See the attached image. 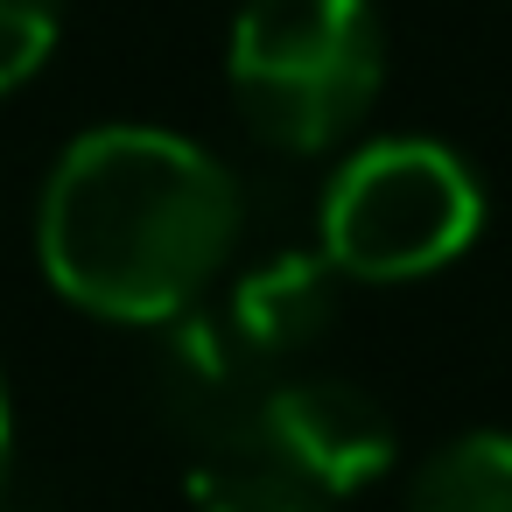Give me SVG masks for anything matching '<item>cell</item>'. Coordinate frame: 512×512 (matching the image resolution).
<instances>
[{"label": "cell", "mask_w": 512, "mask_h": 512, "mask_svg": "<svg viewBox=\"0 0 512 512\" xmlns=\"http://www.w3.org/2000/svg\"><path fill=\"white\" fill-rule=\"evenodd\" d=\"M267 358L232 330V316H176L155 351V407L211 463L246 456L267 407Z\"/></svg>", "instance_id": "5"}, {"label": "cell", "mask_w": 512, "mask_h": 512, "mask_svg": "<svg viewBox=\"0 0 512 512\" xmlns=\"http://www.w3.org/2000/svg\"><path fill=\"white\" fill-rule=\"evenodd\" d=\"M197 512H330V498H316L267 456H225L218 470H204Z\"/></svg>", "instance_id": "8"}, {"label": "cell", "mask_w": 512, "mask_h": 512, "mask_svg": "<svg viewBox=\"0 0 512 512\" xmlns=\"http://www.w3.org/2000/svg\"><path fill=\"white\" fill-rule=\"evenodd\" d=\"M225 71L267 148L323 155L365 127L386 85V29L372 0H246Z\"/></svg>", "instance_id": "2"}, {"label": "cell", "mask_w": 512, "mask_h": 512, "mask_svg": "<svg viewBox=\"0 0 512 512\" xmlns=\"http://www.w3.org/2000/svg\"><path fill=\"white\" fill-rule=\"evenodd\" d=\"M232 330L274 365L288 351H309L337 316V267L330 253H274L232 288Z\"/></svg>", "instance_id": "6"}, {"label": "cell", "mask_w": 512, "mask_h": 512, "mask_svg": "<svg viewBox=\"0 0 512 512\" xmlns=\"http://www.w3.org/2000/svg\"><path fill=\"white\" fill-rule=\"evenodd\" d=\"M407 512H512V435H449L407 484Z\"/></svg>", "instance_id": "7"}, {"label": "cell", "mask_w": 512, "mask_h": 512, "mask_svg": "<svg viewBox=\"0 0 512 512\" xmlns=\"http://www.w3.org/2000/svg\"><path fill=\"white\" fill-rule=\"evenodd\" d=\"M323 253L351 281H421L470 253L484 232V190L463 155L442 141H372L358 148L316 211Z\"/></svg>", "instance_id": "3"}, {"label": "cell", "mask_w": 512, "mask_h": 512, "mask_svg": "<svg viewBox=\"0 0 512 512\" xmlns=\"http://www.w3.org/2000/svg\"><path fill=\"white\" fill-rule=\"evenodd\" d=\"M246 456H267L274 470H288L316 498H344V491H365L372 477H386L393 421L351 379H330V372L274 379Z\"/></svg>", "instance_id": "4"}, {"label": "cell", "mask_w": 512, "mask_h": 512, "mask_svg": "<svg viewBox=\"0 0 512 512\" xmlns=\"http://www.w3.org/2000/svg\"><path fill=\"white\" fill-rule=\"evenodd\" d=\"M246 204L232 169L162 127H99L64 148L36 253L57 295L106 323H176L225 274Z\"/></svg>", "instance_id": "1"}, {"label": "cell", "mask_w": 512, "mask_h": 512, "mask_svg": "<svg viewBox=\"0 0 512 512\" xmlns=\"http://www.w3.org/2000/svg\"><path fill=\"white\" fill-rule=\"evenodd\" d=\"M64 29V0H0V92L29 85Z\"/></svg>", "instance_id": "9"}, {"label": "cell", "mask_w": 512, "mask_h": 512, "mask_svg": "<svg viewBox=\"0 0 512 512\" xmlns=\"http://www.w3.org/2000/svg\"><path fill=\"white\" fill-rule=\"evenodd\" d=\"M8 449H15V421H8V386H0V484H8Z\"/></svg>", "instance_id": "10"}]
</instances>
